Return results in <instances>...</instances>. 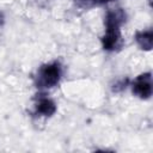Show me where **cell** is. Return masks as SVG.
Here are the masks:
<instances>
[{
	"mask_svg": "<svg viewBox=\"0 0 153 153\" xmlns=\"http://www.w3.org/2000/svg\"><path fill=\"white\" fill-rule=\"evenodd\" d=\"M127 14L123 8H109L104 17L105 32L102 36V47L106 51H115L122 47L121 26L126 22Z\"/></svg>",
	"mask_w": 153,
	"mask_h": 153,
	"instance_id": "cell-1",
	"label": "cell"
},
{
	"mask_svg": "<svg viewBox=\"0 0 153 153\" xmlns=\"http://www.w3.org/2000/svg\"><path fill=\"white\" fill-rule=\"evenodd\" d=\"M62 76V66L59 61H53L42 65L33 78L35 85L39 90H47L56 86Z\"/></svg>",
	"mask_w": 153,
	"mask_h": 153,
	"instance_id": "cell-2",
	"label": "cell"
},
{
	"mask_svg": "<svg viewBox=\"0 0 153 153\" xmlns=\"http://www.w3.org/2000/svg\"><path fill=\"white\" fill-rule=\"evenodd\" d=\"M131 91L133 93L141 98L148 99L152 96V74L151 72L142 73L137 75L131 82Z\"/></svg>",
	"mask_w": 153,
	"mask_h": 153,
	"instance_id": "cell-3",
	"label": "cell"
},
{
	"mask_svg": "<svg viewBox=\"0 0 153 153\" xmlns=\"http://www.w3.org/2000/svg\"><path fill=\"white\" fill-rule=\"evenodd\" d=\"M56 104L45 94H39L35 98V112L39 116L51 117L56 112Z\"/></svg>",
	"mask_w": 153,
	"mask_h": 153,
	"instance_id": "cell-4",
	"label": "cell"
},
{
	"mask_svg": "<svg viewBox=\"0 0 153 153\" xmlns=\"http://www.w3.org/2000/svg\"><path fill=\"white\" fill-rule=\"evenodd\" d=\"M136 44L140 47V49L149 51L153 47V31L146 30V31H137L134 36Z\"/></svg>",
	"mask_w": 153,
	"mask_h": 153,
	"instance_id": "cell-5",
	"label": "cell"
},
{
	"mask_svg": "<svg viewBox=\"0 0 153 153\" xmlns=\"http://www.w3.org/2000/svg\"><path fill=\"white\" fill-rule=\"evenodd\" d=\"M111 1H114V0H73L75 6L79 8H82V10H87V8L98 6V5H104V4H108Z\"/></svg>",
	"mask_w": 153,
	"mask_h": 153,
	"instance_id": "cell-6",
	"label": "cell"
},
{
	"mask_svg": "<svg viewBox=\"0 0 153 153\" xmlns=\"http://www.w3.org/2000/svg\"><path fill=\"white\" fill-rule=\"evenodd\" d=\"M128 82H129L128 79H122V80L115 82V85L112 86V92H121V91H123L127 87Z\"/></svg>",
	"mask_w": 153,
	"mask_h": 153,
	"instance_id": "cell-7",
	"label": "cell"
},
{
	"mask_svg": "<svg viewBox=\"0 0 153 153\" xmlns=\"http://www.w3.org/2000/svg\"><path fill=\"white\" fill-rule=\"evenodd\" d=\"M4 23V16H2V13H0V25Z\"/></svg>",
	"mask_w": 153,
	"mask_h": 153,
	"instance_id": "cell-8",
	"label": "cell"
}]
</instances>
